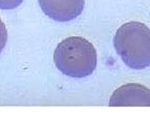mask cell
Segmentation results:
<instances>
[{
  "mask_svg": "<svg viewBox=\"0 0 150 140\" xmlns=\"http://www.w3.org/2000/svg\"><path fill=\"white\" fill-rule=\"evenodd\" d=\"M56 68L72 78L88 77L97 65V52L92 43L81 36H69L63 40L53 53Z\"/></svg>",
  "mask_w": 150,
  "mask_h": 140,
  "instance_id": "cell-1",
  "label": "cell"
},
{
  "mask_svg": "<svg viewBox=\"0 0 150 140\" xmlns=\"http://www.w3.org/2000/svg\"><path fill=\"white\" fill-rule=\"evenodd\" d=\"M114 47L128 68L143 70L150 66V29L144 23L123 24L115 34Z\"/></svg>",
  "mask_w": 150,
  "mask_h": 140,
  "instance_id": "cell-2",
  "label": "cell"
},
{
  "mask_svg": "<svg viewBox=\"0 0 150 140\" xmlns=\"http://www.w3.org/2000/svg\"><path fill=\"white\" fill-rule=\"evenodd\" d=\"M108 105L110 107H150V89L138 83L124 84L112 92Z\"/></svg>",
  "mask_w": 150,
  "mask_h": 140,
  "instance_id": "cell-3",
  "label": "cell"
},
{
  "mask_svg": "<svg viewBox=\"0 0 150 140\" xmlns=\"http://www.w3.org/2000/svg\"><path fill=\"white\" fill-rule=\"evenodd\" d=\"M45 15L57 22L77 18L83 10L84 0H38Z\"/></svg>",
  "mask_w": 150,
  "mask_h": 140,
  "instance_id": "cell-4",
  "label": "cell"
},
{
  "mask_svg": "<svg viewBox=\"0 0 150 140\" xmlns=\"http://www.w3.org/2000/svg\"><path fill=\"white\" fill-rule=\"evenodd\" d=\"M23 2V0H0V9L9 10L18 7Z\"/></svg>",
  "mask_w": 150,
  "mask_h": 140,
  "instance_id": "cell-5",
  "label": "cell"
},
{
  "mask_svg": "<svg viewBox=\"0 0 150 140\" xmlns=\"http://www.w3.org/2000/svg\"><path fill=\"white\" fill-rule=\"evenodd\" d=\"M7 41V30L4 23L0 19V53L3 51Z\"/></svg>",
  "mask_w": 150,
  "mask_h": 140,
  "instance_id": "cell-6",
  "label": "cell"
}]
</instances>
